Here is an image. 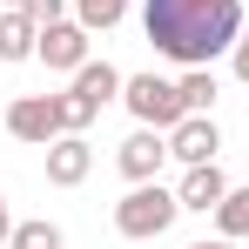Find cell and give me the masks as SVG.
Wrapping results in <instances>:
<instances>
[{
  "label": "cell",
  "mask_w": 249,
  "mask_h": 249,
  "mask_svg": "<svg viewBox=\"0 0 249 249\" xmlns=\"http://www.w3.org/2000/svg\"><path fill=\"white\" fill-rule=\"evenodd\" d=\"M229 61H236V81H249V20H243V34H236V47H229Z\"/></svg>",
  "instance_id": "17"
},
{
  "label": "cell",
  "mask_w": 249,
  "mask_h": 249,
  "mask_svg": "<svg viewBox=\"0 0 249 249\" xmlns=\"http://www.w3.org/2000/svg\"><path fill=\"white\" fill-rule=\"evenodd\" d=\"M175 196H182V209H196V215H215V202L229 196V175H222L215 162H196L189 175H182V189H175Z\"/></svg>",
  "instance_id": "10"
},
{
  "label": "cell",
  "mask_w": 249,
  "mask_h": 249,
  "mask_svg": "<svg viewBox=\"0 0 249 249\" xmlns=\"http://www.w3.org/2000/svg\"><path fill=\"white\" fill-rule=\"evenodd\" d=\"M88 168H94L88 135H54V142H47V182H54V189H81Z\"/></svg>",
  "instance_id": "8"
},
{
  "label": "cell",
  "mask_w": 249,
  "mask_h": 249,
  "mask_svg": "<svg viewBox=\"0 0 249 249\" xmlns=\"http://www.w3.org/2000/svg\"><path fill=\"white\" fill-rule=\"evenodd\" d=\"M215 222H222L229 243H243V236H249V189H229V196L215 202Z\"/></svg>",
  "instance_id": "13"
},
{
  "label": "cell",
  "mask_w": 249,
  "mask_h": 249,
  "mask_svg": "<svg viewBox=\"0 0 249 249\" xmlns=\"http://www.w3.org/2000/svg\"><path fill=\"white\" fill-rule=\"evenodd\" d=\"M7 7H27V0H7Z\"/></svg>",
  "instance_id": "20"
},
{
  "label": "cell",
  "mask_w": 249,
  "mask_h": 249,
  "mask_svg": "<svg viewBox=\"0 0 249 249\" xmlns=\"http://www.w3.org/2000/svg\"><path fill=\"white\" fill-rule=\"evenodd\" d=\"M122 14H128V0H74V20H81L88 34H108Z\"/></svg>",
  "instance_id": "14"
},
{
  "label": "cell",
  "mask_w": 249,
  "mask_h": 249,
  "mask_svg": "<svg viewBox=\"0 0 249 249\" xmlns=\"http://www.w3.org/2000/svg\"><path fill=\"white\" fill-rule=\"evenodd\" d=\"M122 94V74L108 68V61H81L74 68V88L61 94V115H68V135H81L94 115H101V101H115Z\"/></svg>",
  "instance_id": "3"
},
{
  "label": "cell",
  "mask_w": 249,
  "mask_h": 249,
  "mask_svg": "<svg viewBox=\"0 0 249 249\" xmlns=\"http://www.w3.org/2000/svg\"><path fill=\"white\" fill-rule=\"evenodd\" d=\"M182 108H189V115H209V108H215V74H209V68H182Z\"/></svg>",
  "instance_id": "12"
},
{
  "label": "cell",
  "mask_w": 249,
  "mask_h": 249,
  "mask_svg": "<svg viewBox=\"0 0 249 249\" xmlns=\"http://www.w3.org/2000/svg\"><path fill=\"white\" fill-rule=\"evenodd\" d=\"M34 47H41V20L27 7H7L0 14V61H34Z\"/></svg>",
  "instance_id": "11"
},
{
  "label": "cell",
  "mask_w": 249,
  "mask_h": 249,
  "mask_svg": "<svg viewBox=\"0 0 249 249\" xmlns=\"http://www.w3.org/2000/svg\"><path fill=\"white\" fill-rule=\"evenodd\" d=\"M142 34L175 68H209L243 34V0H148L142 7Z\"/></svg>",
  "instance_id": "1"
},
{
  "label": "cell",
  "mask_w": 249,
  "mask_h": 249,
  "mask_svg": "<svg viewBox=\"0 0 249 249\" xmlns=\"http://www.w3.org/2000/svg\"><path fill=\"white\" fill-rule=\"evenodd\" d=\"M0 249H14V243H0Z\"/></svg>",
  "instance_id": "21"
},
{
  "label": "cell",
  "mask_w": 249,
  "mask_h": 249,
  "mask_svg": "<svg viewBox=\"0 0 249 249\" xmlns=\"http://www.w3.org/2000/svg\"><path fill=\"white\" fill-rule=\"evenodd\" d=\"M27 14H34L41 27H47V20H68V0H27Z\"/></svg>",
  "instance_id": "16"
},
{
  "label": "cell",
  "mask_w": 249,
  "mask_h": 249,
  "mask_svg": "<svg viewBox=\"0 0 249 249\" xmlns=\"http://www.w3.org/2000/svg\"><path fill=\"white\" fill-rule=\"evenodd\" d=\"M7 135L14 142H34V148H47L54 135H68L61 94H20V101H7Z\"/></svg>",
  "instance_id": "5"
},
{
  "label": "cell",
  "mask_w": 249,
  "mask_h": 249,
  "mask_svg": "<svg viewBox=\"0 0 249 249\" xmlns=\"http://www.w3.org/2000/svg\"><path fill=\"white\" fill-rule=\"evenodd\" d=\"M175 215H182V196H175V189H162V182H135L122 202H115V229H122L128 243H155V236H168Z\"/></svg>",
  "instance_id": "2"
},
{
  "label": "cell",
  "mask_w": 249,
  "mask_h": 249,
  "mask_svg": "<svg viewBox=\"0 0 249 249\" xmlns=\"http://www.w3.org/2000/svg\"><path fill=\"white\" fill-rule=\"evenodd\" d=\"M215 148H222V135H215V122H209V115H182V122L168 128V155H175L182 168L215 162Z\"/></svg>",
  "instance_id": "9"
},
{
  "label": "cell",
  "mask_w": 249,
  "mask_h": 249,
  "mask_svg": "<svg viewBox=\"0 0 249 249\" xmlns=\"http://www.w3.org/2000/svg\"><path fill=\"white\" fill-rule=\"evenodd\" d=\"M189 249H236V243H229V236H215V243H189Z\"/></svg>",
  "instance_id": "19"
},
{
  "label": "cell",
  "mask_w": 249,
  "mask_h": 249,
  "mask_svg": "<svg viewBox=\"0 0 249 249\" xmlns=\"http://www.w3.org/2000/svg\"><path fill=\"white\" fill-rule=\"evenodd\" d=\"M162 162H168V135H162V128H135L122 148H115V168H122L128 182H155Z\"/></svg>",
  "instance_id": "6"
},
{
  "label": "cell",
  "mask_w": 249,
  "mask_h": 249,
  "mask_svg": "<svg viewBox=\"0 0 249 249\" xmlns=\"http://www.w3.org/2000/svg\"><path fill=\"white\" fill-rule=\"evenodd\" d=\"M7 243H14V249H68L54 222H14V236H7Z\"/></svg>",
  "instance_id": "15"
},
{
  "label": "cell",
  "mask_w": 249,
  "mask_h": 249,
  "mask_svg": "<svg viewBox=\"0 0 249 249\" xmlns=\"http://www.w3.org/2000/svg\"><path fill=\"white\" fill-rule=\"evenodd\" d=\"M14 236V215H7V196H0V243Z\"/></svg>",
  "instance_id": "18"
},
{
  "label": "cell",
  "mask_w": 249,
  "mask_h": 249,
  "mask_svg": "<svg viewBox=\"0 0 249 249\" xmlns=\"http://www.w3.org/2000/svg\"><path fill=\"white\" fill-rule=\"evenodd\" d=\"M34 54H41L54 74H74V68L88 61V27H81V20H47V27H41V47H34Z\"/></svg>",
  "instance_id": "7"
},
{
  "label": "cell",
  "mask_w": 249,
  "mask_h": 249,
  "mask_svg": "<svg viewBox=\"0 0 249 249\" xmlns=\"http://www.w3.org/2000/svg\"><path fill=\"white\" fill-rule=\"evenodd\" d=\"M122 101H128V115H135L142 128H162V135L189 115V108H182V88L162 81V74H128V81H122Z\"/></svg>",
  "instance_id": "4"
}]
</instances>
